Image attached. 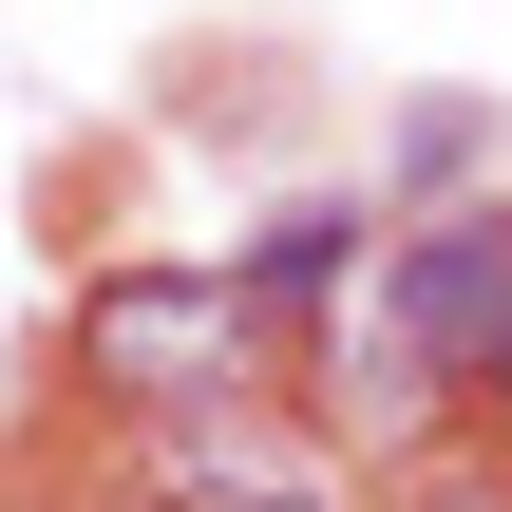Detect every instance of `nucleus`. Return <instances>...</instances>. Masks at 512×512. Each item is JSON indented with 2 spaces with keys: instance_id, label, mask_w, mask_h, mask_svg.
I'll use <instances>...</instances> for the list:
<instances>
[{
  "instance_id": "1",
  "label": "nucleus",
  "mask_w": 512,
  "mask_h": 512,
  "mask_svg": "<svg viewBox=\"0 0 512 512\" xmlns=\"http://www.w3.org/2000/svg\"><path fill=\"white\" fill-rule=\"evenodd\" d=\"M95 380L114 399H209L228 380V285H190V266H133V285H95Z\"/></svg>"
},
{
  "instance_id": "2",
  "label": "nucleus",
  "mask_w": 512,
  "mask_h": 512,
  "mask_svg": "<svg viewBox=\"0 0 512 512\" xmlns=\"http://www.w3.org/2000/svg\"><path fill=\"white\" fill-rule=\"evenodd\" d=\"M399 323H418L475 399H512V228H437V247H399Z\"/></svg>"
},
{
  "instance_id": "3",
  "label": "nucleus",
  "mask_w": 512,
  "mask_h": 512,
  "mask_svg": "<svg viewBox=\"0 0 512 512\" xmlns=\"http://www.w3.org/2000/svg\"><path fill=\"white\" fill-rule=\"evenodd\" d=\"M209 512H304V494H266V475H209Z\"/></svg>"
},
{
  "instance_id": "4",
  "label": "nucleus",
  "mask_w": 512,
  "mask_h": 512,
  "mask_svg": "<svg viewBox=\"0 0 512 512\" xmlns=\"http://www.w3.org/2000/svg\"><path fill=\"white\" fill-rule=\"evenodd\" d=\"M437 512H512V494H437Z\"/></svg>"
}]
</instances>
